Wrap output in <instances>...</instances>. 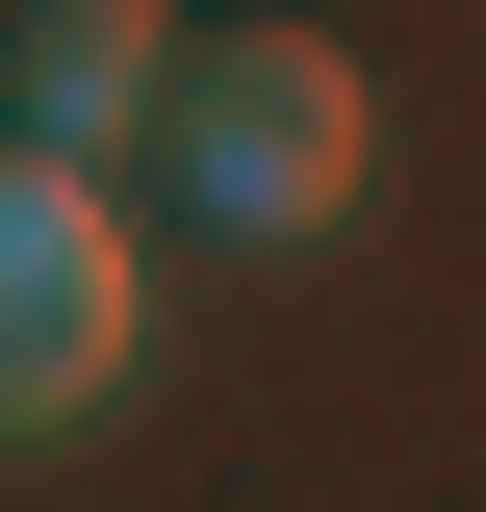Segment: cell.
Instances as JSON below:
<instances>
[{
	"instance_id": "obj_1",
	"label": "cell",
	"mask_w": 486,
	"mask_h": 512,
	"mask_svg": "<svg viewBox=\"0 0 486 512\" xmlns=\"http://www.w3.org/2000/svg\"><path fill=\"white\" fill-rule=\"evenodd\" d=\"M359 52L333 26H180V77H154V205H180L205 256H307L333 205H359Z\"/></svg>"
},
{
	"instance_id": "obj_2",
	"label": "cell",
	"mask_w": 486,
	"mask_h": 512,
	"mask_svg": "<svg viewBox=\"0 0 486 512\" xmlns=\"http://www.w3.org/2000/svg\"><path fill=\"white\" fill-rule=\"evenodd\" d=\"M128 359H154V256H128V205L77 180V154H26V128H0V461L77 436Z\"/></svg>"
},
{
	"instance_id": "obj_3",
	"label": "cell",
	"mask_w": 486,
	"mask_h": 512,
	"mask_svg": "<svg viewBox=\"0 0 486 512\" xmlns=\"http://www.w3.org/2000/svg\"><path fill=\"white\" fill-rule=\"evenodd\" d=\"M154 77H180V0H0V128L26 154H154Z\"/></svg>"
}]
</instances>
